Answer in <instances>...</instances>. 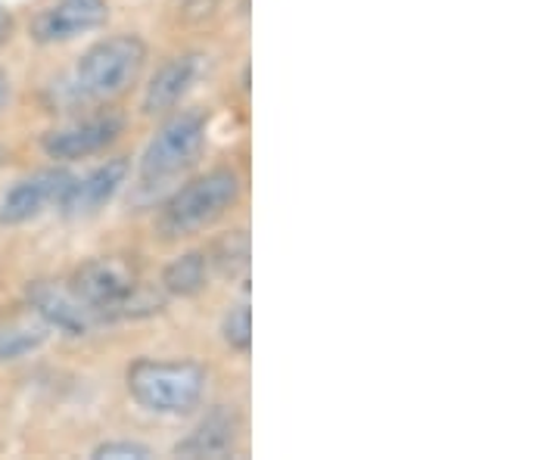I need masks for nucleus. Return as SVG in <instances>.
<instances>
[{"instance_id":"obj_10","label":"nucleus","mask_w":560,"mask_h":460,"mask_svg":"<svg viewBox=\"0 0 560 460\" xmlns=\"http://www.w3.org/2000/svg\"><path fill=\"white\" fill-rule=\"evenodd\" d=\"M125 180H128V162H103V165L91 168L81 178L72 175L69 187L62 190L60 202H57V209L66 219H91V215L101 212L103 205H109V202L116 200V193L125 187Z\"/></svg>"},{"instance_id":"obj_18","label":"nucleus","mask_w":560,"mask_h":460,"mask_svg":"<svg viewBox=\"0 0 560 460\" xmlns=\"http://www.w3.org/2000/svg\"><path fill=\"white\" fill-rule=\"evenodd\" d=\"M10 35H13V13L0 3V47L10 40Z\"/></svg>"},{"instance_id":"obj_7","label":"nucleus","mask_w":560,"mask_h":460,"mask_svg":"<svg viewBox=\"0 0 560 460\" xmlns=\"http://www.w3.org/2000/svg\"><path fill=\"white\" fill-rule=\"evenodd\" d=\"M28 308L47 323V330H57L62 337H88L103 323L101 315L81 299L72 286H62V283H32Z\"/></svg>"},{"instance_id":"obj_15","label":"nucleus","mask_w":560,"mask_h":460,"mask_svg":"<svg viewBox=\"0 0 560 460\" xmlns=\"http://www.w3.org/2000/svg\"><path fill=\"white\" fill-rule=\"evenodd\" d=\"M209 264H215L221 278H246L249 271V234L246 231H228L215 246H212V256Z\"/></svg>"},{"instance_id":"obj_2","label":"nucleus","mask_w":560,"mask_h":460,"mask_svg":"<svg viewBox=\"0 0 560 460\" xmlns=\"http://www.w3.org/2000/svg\"><path fill=\"white\" fill-rule=\"evenodd\" d=\"M81 299L88 302L103 323L125 318H150L162 311V293L140 283L135 264L125 259H91L79 264L69 283Z\"/></svg>"},{"instance_id":"obj_9","label":"nucleus","mask_w":560,"mask_h":460,"mask_svg":"<svg viewBox=\"0 0 560 460\" xmlns=\"http://www.w3.org/2000/svg\"><path fill=\"white\" fill-rule=\"evenodd\" d=\"M69 180H72V175L66 168H44V172H35L28 178L16 180L0 197V224L16 227V224L38 219L40 212H47V209H57Z\"/></svg>"},{"instance_id":"obj_8","label":"nucleus","mask_w":560,"mask_h":460,"mask_svg":"<svg viewBox=\"0 0 560 460\" xmlns=\"http://www.w3.org/2000/svg\"><path fill=\"white\" fill-rule=\"evenodd\" d=\"M106 20H109L106 0H54L28 22V38L44 47L66 44L88 32H97Z\"/></svg>"},{"instance_id":"obj_17","label":"nucleus","mask_w":560,"mask_h":460,"mask_svg":"<svg viewBox=\"0 0 560 460\" xmlns=\"http://www.w3.org/2000/svg\"><path fill=\"white\" fill-rule=\"evenodd\" d=\"M94 460H147L153 458V451L140 441H103L91 451Z\"/></svg>"},{"instance_id":"obj_6","label":"nucleus","mask_w":560,"mask_h":460,"mask_svg":"<svg viewBox=\"0 0 560 460\" xmlns=\"http://www.w3.org/2000/svg\"><path fill=\"white\" fill-rule=\"evenodd\" d=\"M121 131H125V121L116 113L88 116V119L69 121L62 128L47 131L40 138V150L54 162H79L113 146L121 138Z\"/></svg>"},{"instance_id":"obj_19","label":"nucleus","mask_w":560,"mask_h":460,"mask_svg":"<svg viewBox=\"0 0 560 460\" xmlns=\"http://www.w3.org/2000/svg\"><path fill=\"white\" fill-rule=\"evenodd\" d=\"M7 103H10V79L7 72H0V113L7 109Z\"/></svg>"},{"instance_id":"obj_1","label":"nucleus","mask_w":560,"mask_h":460,"mask_svg":"<svg viewBox=\"0 0 560 460\" xmlns=\"http://www.w3.org/2000/svg\"><path fill=\"white\" fill-rule=\"evenodd\" d=\"M147 66V44L140 35L121 32L91 44L66 81L72 101L81 103H113L138 84Z\"/></svg>"},{"instance_id":"obj_4","label":"nucleus","mask_w":560,"mask_h":460,"mask_svg":"<svg viewBox=\"0 0 560 460\" xmlns=\"http://www.w3.org/2000/svg\"><path fill=\"white\" fill-rule=\"evenodd\" d=\"M128 396L143 411L160 417H180L190 414L206 392V367L200 361H156L138 358L125 374Z\"/></svg>"},{"instance_id":"obj_11","label":"nucleus","mask_w":560,"mask_h":460,"mask_svg":"<svg viewBox=\"0 0 560 460\" xmlns=\"http://www.w3.org/2000/svg\"><path fill=\"white\" fill-rule=\"evenodd\" d=\"M202 69V57L197 54H184V57H175L162 66L160 72L150 79L147 91H143V113L147 116H160V113H168L175 109L187 91L197 84Z\"/></svg>"},{"instance_id":"obj_20","label":"nucleus","mask_w":560,"mask_h":460,"mask_svg":"<svg viewBox=\"0 0 560 460\" xmlns=\"http://www.w3.org/2000/svg\"><path fill=\"white\" fill-rule=\"evenodd\" d=\"M7 160V153H3V146H0V162Z\"/></svg>"},{"instance_id":"obj_12","label":"nucleus","mask_w":560,"mask_h":460,"mask_svg":"<svg viewBox=\"0 0 560 460\" xmlns=\"http://www.w3.org/2000/svg\"><path fill=\"white\" fill-rule=\"evenodd\" d=\"M237 436H241V417L231 408H215L209 417L187 436L184 441L175 445V455L180 458H224L237 448Z\"/></svg>"},{"instance_id":"obj_13","label":"nucleus","mask_w":560,"mask_h":460,"mask_svg":"<svg viewBox=\"0 0 560 460\" xmlns=\"http://www.w3.org/2000/svg\"><path fill=\"white\" fill-rule=\"evenodd\" d=\"M47 323L28 308L25 315L0 318V361H20L47 342Z\"/></svg>"},{"instance_id":"obj_16","label":"nucleus","mask_w":560,"mask_h":460,"mask_svg":"<svg viewBox=\"0 0 560 460\" xmlns=\"http://www.w3.org/2000/svg\"><path fill=\"white\" fill-rule=\"evenodd\" d=\"M221 340L231 352L249 355L253 349V315H249V302H241L234 308H228V315L221 318Z\"/></svg>"},{"instance_id":"obj_5","label":"nucleus","mask_w":560,"mask_h":460,"mask_svg":"<svg viewBox=\"0 0 560 460\" xmlns=\"http://www.w3.org/2000/svg\"><path fill=\"white\" fill-rule=\"evenodd\" d=\"M209 138V119L200 109H184L162 125L140 153L138 187L140 190H160L180 178L187 168L200 160L202 146Z\"/></svg>"},{"instance_id":"obj_3","label":"nucleus","mask_w":560,"mask_h":460,"mask_svg":"<svg viewBox=\"0 0 560 460\" xmlns=\"http://www.w3.org/2000/svg\"><path fill=\"white\" fill-rule=\"evenodd\" d=\"M241 175L234 168H212L175 190L162 205L156 231L162 240H184L221 221L241 200Z\"/></svg>"},{"instance_id":"obj_14","label":"nucleus","mask_w":560,"mask_h":460,"mask_svg":"<svg viewBox=\"0 0 560 460\" xmlns=\"http://www.w3.org/2000/svg\"><path fill=\"white\" fill-rule=\"evenodd\" d=\"M209 286V256L206 252H184L162 271V290L178 299H194Z\"/></svg>"}]
</instances>
